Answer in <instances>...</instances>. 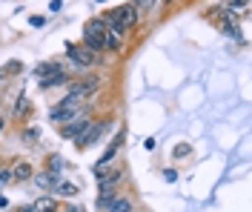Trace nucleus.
Masks as SVG:
<instances>
[{"label":"nucleus","mask_w":252,"mask_h":212,"mask_svg":"<svg viewBox=\"0 0 252 212\" xmlns=\"http://www.w3.org/2000/svg\"><path fill=\"white\" fill-rule=\"evenodd\" d=\"M109 126H112L109 118H103V121H97V123L92 121V123H89V126H86V129L75 138V147H78V149H89L92 144H97V141H100V135L109 129Z\"/></svg>","instance_id":"obj_1"},{"label":"nucleus","mask_w":252,"mask_h":212,"mask_svg":"<svg viewBox=\"0 0 252 212\" xmlns=\"http://www.w3.org/2000/svg\"><path fill=\"white\" fill-rule=\"evenodd\" d=\"M66 58L75 66H80V69H89V66L97 63V55L89 52L83 43H66Z\"/></svg>","instance_id":"obj_2"},{"label":"nucleus","mask_w":252,"mask_h":212,"mask_svg":"<svg viewBox=\"0 0 252 212\" xmlns=\"http://www.w3.org/2000/svg\"><path fill=\"white\" fill-rule=\"evenodd\" d=\"M97 86H100V78H83V81H69V98H78V100H83V98H89V95H94L97 92Z\"/></svg>","instance_id":"obj_3"},{"label":"nucleus","mask_w":252,"mask_h":212,"mask_svg":"<svg viewBox=\"0 0 252 212\" xmlns=\"http://www.w3.org/2000/svg\"><path fill=\"white\" fill-rule=\"evenodd\" d=\"M52 69V75H46V78H40V86L43 89H55V86H63V83H69V69H63V66H58V63H52L49 66Z\"/></svg>","instance_id":"obj_4"},{"label":"nucleus","mask_w":252,"mask_h":212,"mask_svg":"<svg viewBox=\"0 0 252 212\" xmlns=\"http://www.w3.org/2000/svg\"><path fill=\"white\" fill-rule=\"evenodd\" d=\"M89 123H92V118H89V115H80V118H75V121L63 123V126H61V138H66V141L72 138V141H75V138H78L80 132H83L86 126H89Z\"/></svg>","instance_id":"obj_5"},{"label":"nucleus","mask_w":252,"mask_h":212,"mask_svg":"<svg viewBox=\"0 0 252 212\" xmlns=\"http://www.w3.org/2000/svg\"><path fill=\"white\" fill-rule=\"evenodd\" d=\"M75 118H80L78 109H69V106H63V103H55V106L49 109V121H52V123H58V126L69 123V121H75Z\"/></svg>","instance_id":"obj_6"},{"label":"nucleus","mask_w":252,"mask_h":212,"mask_svg":"<svg viewBox=\"0 0 252 212\" xmlns=\"http://www.w3.org/2000/svg\"><path fill=\"white\" fill-rule=\"evenodd\" d=\"M118 17H121V23L126 26V32H129V29H135V26L141 23V12H138L132 3H124V6H118Z\"/></svg>","instance_id":"obj_7"},{"label":"nucleus","mask_w":252,"mask_h":212,"mask_svg":"<svg viewBox=\"0 0 252 212\" xmlns=\"http://www.w3.org/2000/svg\"><path fill=\"white\" fill-rule=\"evenodd\" d=\"M126 178V172L124 169H118V166H112L109 172L103 175V178L97 181V189H118V183Z\"/></svg>","instance_id":"obj_8"},{"label":"nucleus","mask_w":252,"mask_h":212,"mask_svg":"<svg viewBox=\"0 0 252 212\" xmlns=\"http://www.w3.org/2000/svg\"><path fill=\"white\" fill-rule=\"evenodd\" d=\"M103 34H106V32H103ZM103 34H97V32H92L89 26H83V46L97 55V52L103 49Z\"/></svg>","instance_id":"obj_9"},{"label":"nucleus","mask_w":252,"mask_h":212,"mask_svg":"<svg viewBox=\"0 0 252 212\" xmlns=\"http://www.w3.org/2000/svg\"><path fill=\"white\" fill-rule=\"evenodd\" d=\"M34 175V169H32L29 161H15L12 163V181H29Z\"/></svg>","instance_id":"obj_10"},{"label":"nucleus","mask_w":252,"mask_h":212,"mask_svg":"<svg viewBox=\"0 0 252 212\" xmlns=\"http://www.w3.org/2000/svg\"><path fill=\"white\" fill-rule=\"evenodd\" d=\"M32 210H34V212H58V198H55V195L37 198V201L32 204Z\"/></svg>","instance_id":"obj_11"},{"label":"nucleus","mask_w":252,"mask_h":212,"mask_svg":"<svg viewBox=\"0 0 252 212\" xmlns=\"http://www.w3.org/2000/svg\"><path fill=\"white\" fill-rule=\"evenodd\" d=\"M132 210H135V204H132V198H126V195H118L106 207V212H132Z\"/></svg>","instance_id":"obj_12"},{"label":"nucleus","mask_w":252,"mask_h":212,"mask_svg":"<svg viewBox=\"0 0 252 212\" xmlns=\"http://www.w3.org/2000/svg\"><path fill=\"white\" fill-rule=\"evenodd\" d=\"M121 46H124V37H118L115 32H106L103 34V49H109V52H121Z\"/></svg>","instance_id":"obj_13"},{"label":"nucleus","mask_w":252,"mask_h":212,"mask_svg":"<svg viewBox=\"0 0 252 212\" xmlns=\"http://www.w3.org/2000/svg\"><path fill=\"white\" fill-rule=\"evenodd\" d=\"M55 195H61V198L78 195V183H72V181H61V183L55 186Z\"/></svg>","instance_id":"obj_14"},{"label":"nucleus","mask_w":252,"mask_h":212,"mask_svg":"<svg viewBox=\"0 0 252 212\" xmlns=\"http://www.w3.org/2000/svg\"><path fill=\"white\" fill-rule=\"evenodd\" d=\"M58 183H61V175H55V172H40V175H37V186H40V189H52V186H58Z\"/></svg>","instance_id":"obj_15"},{"label":"nucleus","mask_w":252,"mask_h":212,"mask_svg":"<svg viewBox=\"0 0 252 212\" xmlns=\"http://www.w3.org/2000/svg\"><path fill=\"white\" fill-rule=\"evenodd\" d=\"M29 112H32L29 98H26V95H20V98H17V103H15V118H23V115H29Z\"/></svg>","instance_id":"obj_16"},{"label":"nucleus","mask_w":252,"mask_h":212,"mask_svg":"<svg viewBox=\"0 0 252 212\" xmlns=\"http://www.w3.org/2000/svg\"><path fill=\"white\" fill-rule=\"evenodd\" d=\"M61 169H63V158L61 155H52L46 161V172H55V175H61Z\"/></svg>","instance_id":"obj_17"},{"label":"nucleus","mask_w":252,"mask_h":212,"mask_svg":"<svg viewBox=\"0 0 252 212\" xmlns=\"http://www.w3.org/2000/svg\"><path fill=\"white\" fill-rule=\"evenodd\" d=\"M132 6H135V9L143 15V12H152V9H155L158 0H132Z\"/></svg>","instance_id":"obj_18"},{"label":"nucleus","mask_w":252,"mask_h":212,"mask_svg":"<svg viewBox=\"0 0 252 212\" xmlns=\"http://www.w3.org/2000/svg\"><path fill=\"white\" fill-rule=\"evenodd\" d=\"M37 138H40V132H37V129H23V144L34 147V144H37Z\"/></svg>","instance_id":"obj_19"},{"label":"nucleus","mask_w":252,"mask_h":212,"mask_svg":"<svg viewBox=\"0 0 252 212\" xmlns=\"http://www.w3.org/2000/svg\"><path fill=\"white\" fill-rule=\"evenodd\" d=\"M3 72H6V75H12V72H20V63H17V61H9V63L3 66Z\"/></svg>","instance_id":"obj_20"},{"label":"nucleus","mask_w":252,"mask_h":212,"mask_svg":"<svg viewBox=\"0 0 252 212\" xmlns=\"http://www.w3.org/2000/svg\"><path fill=\"white\" fill-rule=\"evenodd\" d=\"M61 9H63V3H61V0H52V3H49V12H52V15H58Z\"/></svg>","instance_id":"obj_21"},{"label":"nucleus","mask_w":252,"mask_h":212,"mask_svg":"<svg viewBox=\"0 0 252 212\" xmlns=\"http://www.w3.org/2000/svg\"><path fill=\"white\" fill-rule=\"evenodd\" d=\"M12 181V169H0V183H9Z\"/></svg>","instance_id":"obj_22"},{"label":"nucleus","mask_w":252,"mask_h":212,"mask_svg":"<svg viewBox=\"0 0 252 212\" xmlns=\"http://www.w3.org/2000/svg\"><path fill=\"white\" fill-rule=\"evenodd\" d=\"M29 23H32V26H43V23H46V17H40V15H32V17H29Z\"/></svg>","instance_id":"obj_23"},{"label":"nucleus","mask_w":252,"mask_h":212,"mask_svg":"<svg viewBox=\"0 0 252 212\" xmlns=\"http://www.w3.org/2000/svg\"><path fill=\"white\" fill-rule=\"evenodd\" d=\"M163 178H166V181H175L178 175H175V169H166V172H163Z\"/></svg>","instance_id":"obj_24"},{"label":"nucleus","mask_w":252,"mask_h":212,"mask_svg":"<svg viewBox=\"0 0 252 212\" xmlns=\"http://www.w3.org/2000/svg\"><path fill=\"white\" fill-rule=\"evenodd\" d=\"M6 207H9V201H6V198L0 195V210H6Z\"/></svg>","instance_id":"obj_25"},{"label":"nucleus","mask_w":252,"mask_h":212,"mask_svg":"<svg viewBox=\"0 0 252 212\" xmlns=\"http://www.w3.org/2000/svg\"><path fill=\"white\" fill-rule=\"evenodd\" d=\"M6 129V118H3V115H0V132Z\"/></svg>","instance_id":"obj_26"},{"label":"nucleus","mask_w":252,"mask_h":212,"mask_svg":"<svg viewBox=\"0 0 252 212\" xmlns=\"http://www.w3.org/2000/svg\"><path fill=\"white\" fill-rule=\"evenodd\" d=\"M17 212H34V210H32V207H20Z\"/></svg>","instance_id":"obj_27"},{"label":"nucleus","mask_w":252,"mask_h":212,"mask_svg":"<svg viewBox=\"0 0 252 212\" xmlns=\"http://www.w3.org/2000/svg\"><path fill=\"white\" fill-rule=\"evenodd\" d=\"M3 78H6V72H3V66H0V81H3Z\"/></svg>","instance_id":"obj_28"},{"label":"nucleus","mask_w":252,"mask_h":212,"mask_svg":"<svg viewBox=\"0 0 252 212\" xmlns=\"http://www.w3.org/2000/svg\"><path fill=\"white\" fill-rule=\"evenodd\" d=\"M166 3H172V0H166Z\"/></svg>","instance_id":"obj_29"}]
</instances>
